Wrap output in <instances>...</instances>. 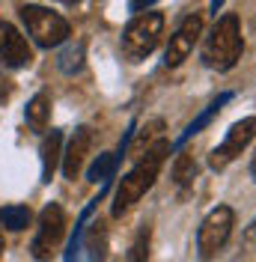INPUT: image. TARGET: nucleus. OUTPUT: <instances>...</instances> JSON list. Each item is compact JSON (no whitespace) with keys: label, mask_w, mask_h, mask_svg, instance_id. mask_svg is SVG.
<instances>
[{"label":"nucleus","mask_w":256,"mask_h":262,"mask_svg":"<svg viewBox=\"0 0 256 262\" xmlns=\"http://www.w3.org/2000/svg\"><path fill=\"white\" fill-rule=\"evenodd\" d=\"M0 63L6 69H24L33 63V48L15 24L0 18Z\"/></svg>","instance_id":"9"},{"label":"nucleus","mask_w":256,"mask_h":262,"mask_svg":"<svg viewBox=\"0 0 256 262\" xmlns=\"http://www.w3.org/2000/svg\"><path fill=\"white\" fill-rule=\"evenodd\" d=\"M12 96V81L3 75V69H0V101H6V98Z\"/></svg>","instance_id":"21"},{"label":"nucleus","mask_w":256,"mask_h":262,"mask_svg":"<svg viewBox=\"0 0 256 262\" xmlns=\"http://www.w3.org/2000/svg\"><path fill=\"white\" fill-rule=\"evenodd\" d=\"M161 131H164V119H149V122L143 125V131H134V137H131V140H134V149H131V155L140 158L152 143H158L161 140L158 137Z\"/></svg>","instance_id":"16"},{"label":"nucleus","mask_w":256,"mask_h":262,"mask_svg":"<svg viewBox=\"0 0 256 262\" xmlns=\"http://www.w3.org/2000/svg\"><path fill=\"white\" fill-rule=\"evenodd\" d=\"M197 176H200V164L194 161V155L179 152L176 161H173V182H176V188L179 191H188L197 182Z\"/></svg>","instance_id":"14"},{"label":"nucleus","mask_w":256,"mask_h":262,"mask_svg":"<svg viewBox=\"0 0 256 262\" xmlns=\"http://www.w3.org/2000/svg\"><path fill=\"white\" fill-rule=\"evenodd\" d=\"M24 119H27L30 131H36V134H42V131L48 128V122H51V96L45 93V90L30 98V104H27V111H24Z\"/></svg>","instance_id":"12"},{"label":"nucleus","mask_w":256,"mask_h":262,"mask_svg":"<svg viewBox=\"0 0 256 262\" xmlns=\"http://www.w3.org/2000/svg\"><path fill=\"white\" fill-rule=\"evenodd\" d=\"M244 51V36H241V21L236 12H226L215 21V27L203 39V63L215 72H229L236 69Z\"/></svg>","instance_id":"2"},{"label":"nucleus","mask_w":256,"mask_h":262,"mask_svg":"<svg viewBox=\"0 0 256 262\" xmlns=\"http://www.w3.org/2000/svg\"><path fill=\"white\" fill-rule=\"evenodd\" d=\"M161 36H164V12H158V9L140 12L122 30V54L131 63H140L143 57H149L158 48Z\"/></svg>","instance_id":"3"},{"label":"nucleus","mask_w":256,"mask_h":262,"mask_svg":"<svg viewBox=\"0 0 256 262\" xmlns=\"http://www.w3.org/2000/svg\"><path fill=\"white\" fill-rule=\"evenodd\" d=\"M149 245H152V227L143 224L137 229L134 242H131V250H128V262H149Z\"/></svg>","instance_id":"17"},{"label":"nucleus","mask_w":256,"mask_h":262,"mask_svg":"<svg viewBox=\"0 0 256 262\" xmlns=\"http://www.w3.org/2000/svg\"><path fill=\"white\" fill-rule=\"evenodd\" d=\"M200 36H203V15H200V12H188V15L182 18V24L176 27V33L170 36V42H167L164 66H167V69L182 66L191 57V51H194V45L200 42Z\"/></svg>","instance_id":"8"},{"label":"nucleus","mask_w":256,"mask_h":262,"mask_svg":"<svg viewBox=\"0 0 256 262\" xmlns=\"http://www.w3.org/2000/svg\"><path fill=\"white\" fill-rule=\"evenodd\" d=\"M90 149H93V128L90 125H78L75 134H72V140H69V149H66L63 155V173L66 179H78L80 167L87 161V155H90Z\"/></svg>","instance_id":"10"},{"label":"nucleus","mask_w":256,"mask_h":262,"mask_svg":"<svg viewBox=\"0 0 256 262\" xmlns=\"http://www.w3.org/2000/svg\"><path fill=\"white\" fill-rule=\"evenodd\" d=\"M3 250H6V245H3V238H0V259H3Z\"/></svg>","instance_id":"23"},{"label":"nucleus","mask_w":256,"mask_h":262,"mask_svg":"<svg viewBox=\"0 0 256 262\" xmlns=\"http://www.w3.org/2000/svg\"><path fill=\"white\" fill-rule=\"evenodd\" d=\"M30 221H33V212L21 203H12V206L0 209V227L12 229V232H21L24 227H30Z\"/></svg>","instance_id":"15"},{"label":"nucleus","mask_w":256,"mask_h":262,"mask_svg":"<svg viewBox=\"0 0 256 262\" xmlns=\"http://www.w3.org/2000/svg\"><path fill=\"white\" fill-rule=\"evenodd\" d=\"M229 98H232V93H221V96L215 98V101L208 104L206 111H203V114H200L197 119H194V122H188V128L182 131V137L176 140V146H182V143H188V140H191L194 134H200V131L206 128V125H211V119H215V116L221 114V107H224V104L229 101Z\"/></svg>","instance_id":"13"},{"label":"nucleus","mask_w":256,"mask_h":262,"mask_svg":"<svg viewBox=\"0 0 256 262\" xmlns=\"http://www.w3.org/2000/svg\"><path fill=\"white\" fill-rule=\"evenodd\" d=\"M232 227H236V212L229 206H218V209H211L203 217V224L197 229V253H200V262H211L224 250L229 235H232Z\"/></svg>","instance_id":"5"},{"label":"nucleus","mask_w":256,"mask_h":262,"mask_svg":"<svg viewBox=\"0 0 256 262\" xmlns=\"http://www.w3.org/2000/svg\"><path fill=\"white\" fill-rule=\"evenodd\" d=\"M60 161H63V131L51 128V134L42 140V182L54 179Z\"/></svg>","instance_id":"11"},{"label":"nucleus","mask_w":256,"mask_h":262,"mask_svg":"<svg viewBox=\"0 0 256 262\" xmlns=\"http://www.w3.org/2000/svg\"><path fill=\"white\" fill-rule=\"evenodd\" d=\"M113 167H116V155L113 152H104V155H98L96 158V164L90 167V173H87V179L90 182H108L113 176Z\"/></svg>","instance_id":"18"},{"label":"nucleus","mask_w":256,"mask_h":262,"mask_svg":"<svg viewBox=\"0 0 256 262\" xmlns=\"http://www.w3.org/2000/svg\"><path fill=\"white\" fill-rule=\"evenodd\" d=\"M253 140H256V116H244V119H239V122H232L229 131H226V137L211 149V155H208V167L218 170V173L226 170V167L236 161V158H239Z\"/></svg>","instance_id":"6"},{"label":"nucleus","mask_w":256,"mask_h":262,"mask_svg":"<svg viewBox=\"0 0 256 262\" xmlns=\"http://www.w3.org/2000/svg\"><path fill=\"white\" fill-rule=\"evenodd\" d=\"M21 21H24L30 39L39 48H57V45H63L66 39L72 36L69 21L60 12H54L48 6H39V3L21 6Z\"/></svg>","instance_id":"4"},{"label":"nucleus","mask_w":256,"mask_h":262,"mask_svg":"<svg viewBox=\"0 0 256 262\" xmlns=\"http://www.w3.org/2000/svg\"><path fill=\"white\" fill-rule=\"evenodd\" d=\"M250 173H253V179H256V155H253V161H250Z\"/></svg>","instance_id":"22"},{"label":"nucleus","mask_w":256,"mask_h":262,"mask_svg":"<svg viewBox=\"0 0 256 262\" xmlns=\"http://www.w3.org/2000/svg\"><path fill=\"white\" fill-rule=\"evenodd\" d=\"M167 155H170V143L161 137L158 143H152V146L137 158V164L122 176L116 194H113V206H111L113 217H122L131 206H137V203L143 200V194L155 185V179H158V173H161V167H164V161H167Z\"/></svg>","instance_id":"1"},{"label":"nucleus","mask_w":256,"mask_h":262,"mask_svg":"<svg viewBox=\"0 0 256 262\" xmlns=\"http://www.w3.org/2000/svg\"><path fill=\"white\" fill-rule=\"evenodd\" d=\"M241 247H244V250H256V217L244 227V232H241Z\"/></svg>","instance_id":"20"},{"label":"nucleus","mask_w":256,"mask_h":262,"mask_svg":"<svg viewBox=\"0 0 256 262\" xmlns=\"http://www.w3.org/2000/svg\"><path fill=\"white\" fill-rule=\"evenodd\" d=\"M80 66H83V42H78V45H69V48L60 54V69H63L66 75H75Z\"/></svg>","instance_id":"19"},{"label":"nucleus","mask_w":256,"mask_h":262,"mask_svg":"<svg viewBox=\"0 0 256 262\" xmlns=\"http://www.w3.org/2000/svg\"><path fill=\"white\" fill-rule=\"evenodd\" d=\"M66 235V212L60 203H48L42 214H39V229H36V238L30 245V253L33 259L39 262H48L54 256V250L60 247Z\"/></svg>","instance_id":"7"}]
</instances>
